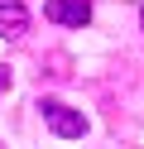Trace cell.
Instances as JSON below:
<instances>
[{
  "instance_id": "cell-1",
  "label": "cell",
  "mask_w": 144,
  "mask_h": 149,
  "mask_svg": "<svg viewBox=\"0 0 144 149\" xmlns=\"http://www.w3.org/2000/svg\"><path fill=\"white\" fill-rule=\"evenodd\" d=\"M34 111L43 116V125L53 130L58 139H82V135H86V116H82V111H72V106H63V101H53V96H43Z\"/></svg>"
},
{
  "instance_id": "cell-2",
  "label": "cell",
  "mask_w": 144,
  "mask_h": 149,
  "mask_svg": "<svg viewBox=\"0 0 144 149\" xmlns=\"http://www.w3.org/2000/svg\"><path fill=\"white\" fill-rule=\"evenodd\" d=\"M43 19L67 24V29H82V24H91V0H48Z\"/></svg>"
},
{
  "instance_id": "cell-3",
  "label": "cell",
  "mask_w": 144,
  "mask_h": 149,
  "mask_svg": "<svg viewBox=\"0 0 144 149\" xmlns=\"http://www.w3.org/2000/svg\"><path fill=\"white\" fill-rule=\"evenodd\" d=\"M29 34V10L19 0H0V39H24Z\"/></svg>"
},
{
  "instance_id": "cell-4",
  "label": "cell",
  "mask_w": 144,
  "mask_h": 149,
  "mask_svg": "<svg viewBox=\"0 0 144 149\" xmlns=\"http://www.w3.org/2000/svg\"><path fill=\"white\" fill-rule=\"evenodd\" d=\"M5 87H10V68L0 63V96H5Z\"/></svg>"
},
{
  "instance_id": "cell-5",
  "label": "cell",
  "mask_w": 144,
  "mask_h": 149,
  "mask_svg": "<svg viewBox=\"0 0 144 149\" xmlns=\"http://www.w3.org/2000/svg\"><path fill=\"white\" fill-rule=\"evenodd\" d=\"M139 34H144V5H139Z\"/></svg>"
}]
</instances>
